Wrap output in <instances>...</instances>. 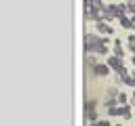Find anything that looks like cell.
I'll return each mask as SVG.
<instances>
[{
    "label": "cell",
    "mask_w": 135,
    "mask_h": 126,
    "mask_svg": "<svg viewBox=\"0 0 135 126\" xmlns=\"http://www.w3.org/2000/svg\"><path fill=\"white\" fill-rule=\"evenodd\" d=\"M99 44H103L101 42V36H97V34H84V52L86 55H95L97 52V48H99Z\"/></svg>",
    "instance_id": "6da1fadb"
},
{
    "label": "cell",
    "mask_w": 135,
    "mask_h": 126,
    "mask_svg": "<svg viewBox=\"0 0 135 126\" xmlns=\"http://www.w3.org/2000/svg\"><path fill=\"white\" fill-rule=\"evenodd\" d=\"M99 126H110V120H97Z\"/></svg>",
    "instance_id": "5bb4252c"
},
{
    "label": "cell",
    "mask_w": 135,
    "mask_h": 126,
    "mask_svg": "<svg viewBox=\"0 0 135 126\" xmlns=\"http://www.w3.org/2000/svg\"><path fill=\"white\" fill-rule=\"evenodd\" d=\"M114 126H122V124H114Z\"/></svg>",
    "instance_id": "ac0fdd59"
},
{
    "label": "cell",
    "mask_w": 135,
    "mask_h": 126,
    "mask_svg": "<svg viewBox=\"0 0 135 126\" xmlns=\"http://www.w3.org/2000/svg\"><path fill=\"white\" fill-rule=\"evenodd\" d=\"M95 55H101V57H103V55H108V44H99V48H97V52H95Z\"/></svg>",
    "instance_id": "7c38bea8"
},
{
    "label": "cell",
    "mask_w": 135,
    "mask_h": 126,
    "mask_svg": "<svg viewBox=\"0 0 135 126\" xmlns=\"http://www.w3.org/2000/svg\"><path fill=\"white\" fill-rule=\"evenodd\" d=\"M131 65L135 67V55H131Z\"/></svg>",
    "instance_id": "9a60e30c"
},
{
    "label": "cell",
    "mask_w": 135,
    "mask_h": 126,
    "mask_svg": "<svg viewBox=\"0 0 135 126\" xmlns=\"http://www.w3.org/2000/svg\"><path fill=\"white\" fill-rule=\"evenodd\" d=\"M95 32L97 34H103V36H110V34H114V29H112V25L110 23H105V21H95Z\"/></svg>",
    "instance_id": "277c9868"
},
{
    "label": "cell",
    "mask_w": 135,
    "mask_h": 126,
    "mask_svg": "<svg viewBox=\"0 0 135 126\" xmlns=\"http://www.w3.org/2000/svg\"><path fill=\"white\" fill-rule=\"evenodd\" d=\"M97 99H86V103H84V111H97Z\"/></svg>",
    "instance_id": "ba28073f"
},
{
    "label": "cell",
    "mask_w": 135,
    "mask_h": 126,
    "mask_svg": "<svg viewBox=\"0 0 135 126\" xmlns=\"http://www.w3.org/2000/svg\"><path fill=\"white\" fill-rule=\"evenodd\" d=\"M127 103H129V97H127L124 92H120V94H118V105H127Z\"/></svg>",
    "instance_id": "4fadbf2b"
},
{
    "label": "cell",
    "mask_w": 135,
    "mask_h": 126,
    "mask_svg": "<svg viewBox=\"0 0 135 126\" xmlns=\"http://www.w3.org/2000/svg\"><path fill=\"white\" fill-rule=\"evenodd\" d=\"M105 63L112 67L114 74H120V76H127V74H129V69L124 67V59H120V57H116V55H110V57L105 59Z\"/></svg>",
    "instance_id": "7a4b0ae2"
},
{
    "label": "cell",
    "mask_w": 135,
    "mask_h": 126,
    "mask_svg": "<svg viewBox=\"0 0 135 126\" xmlns=\"http://www.w3.org/2000/svg\"><path fill=\"white\" fill-rule=\"evenodd\" d=\"M133 105H135V88H133Z\"/></svg>",
    "instance_id": "2e32d148"
},
{
    "label": "cell",
    "mask_w": 135,
    "mask_h": 126,
    "mask_svg": "<svg viewBox=\"0 0 135 126\" xmlns=\"http://www.w3.org/2000/svg\"><path fill=\"white\" fill-rule=\"evenodd\" d=\"M131 76H133V78H135V69H131Z\"/></svg>",
    "instance_id": "e0dca14e"
},
{
    "label": "cell",
    "mask_w": 135,
    "mask_h": 126,
    "mask_svg": "<svg viewBox=\"0 0 135 126\" xmlns=\"http://www.w3.org/2000/svg\"><path fill=\"white\" fill-rule=\"evenodd\" d=\"M118 21H120V25H122V27H127V29H135V27H133V19H131L129 15H122Z\"/></svg>",
    "instance_id": "52a82bcc"
},
{
    "label": "cell",
    "mask_w": 135,
    "mask_h": 126,
    "mask_svg": "<svg viewBox=\"0 0 135 126\" xmlns=\"http://www.w3.org/2000/svg\"><path fill=\"white\" fill-rule=\"evenodd\" d=\"M110 71H112V67H110L108 63H97V65L91 69V76H93V78H105V76H110Z\"/></svg>",
    "instance_id": "3957f363"
},
{
    "label": "cell",
    "mask_w": 135,
    "mask_h": 126,
    "mask_svg": "<svg viewBox=\"0 0 135 126\" xmlns=\"http://www.w3.org/2000/svg\"><path fill=\"white\" fill-rule=\"evenodd\" d=\"M105 111H108V116H120V105H114V107H110Z\"/></svg>",
    "instance_id": "8fae6325"
},
{
    "label": "cell",
    "mask_w": 135,
    "mask_h": 126,
    "mask_svg": "<svg viewBox=\"0 0 135 126\" xmlns=\"http://www.w3.org/2000/svg\"><path fill=\"white\" fill-rule=\"evenodd\" d=\"M131 113H133V109H131V105H129V103H127V105H120V116H122V118H127V120H129V118H131Z\"/></svg>",
    "instance_id": "9c48e42d"
},
{
    "label": "cell",
    "mask_w": 135,
    "mask_h": 126,
    "mask_svg": "<svg viewBox=\"0 0 135 126\" xmlns=\"http://www.w3.org/2000/svg\"><path fill=\"white\" fill-rule=\"evenodd\" d=\"M118 94H120V90H118V86H110V88L105 90V97H112V99H118Z\"/></svg>",
    "instance_id": "30bf717a"
},
{
    "label": "cell",
    "mask_w": 135,
    "mask_h": 126,
    "mask_svg": "<svg viewBox=\"0 0 135 126\" xmlns=\"http://www.w3.org/2000/svg\"><path fill=\"white\" fill-rule=\"evenodd\" d=\"M97 63H99V61H97V55H93V52H91V55H86V57H84V65H86V69H89V71H91Z\"/></svg>",
    "instance_id": "8992f818"
},
{
    "label": "cell",
    "mask_w": 135,
    "mask_h": 126,
    "mask_svg": "<svg viewBox=\"0 0 135 126\" xmlns=\"http://www.w3.org/2000/svg\"><path fill=\"white\" fill-rule=\"evenodd\" d=\"M112 50H114V55H116V57H120V59H124V55H127V50L122 48V42H120L118 38L114 40V46H112Z\"/></svg>",
    "instance_id": "5b68a950"
}]
</instances>
